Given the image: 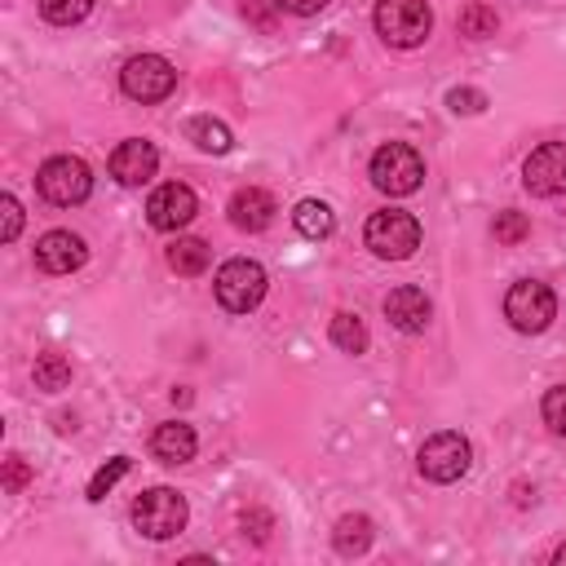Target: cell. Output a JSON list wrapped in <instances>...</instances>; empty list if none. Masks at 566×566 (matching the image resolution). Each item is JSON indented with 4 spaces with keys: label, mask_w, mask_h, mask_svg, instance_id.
<instances>
[{
    "label": "cell",
    "mask_w": 566,
    "mask_h": 566,
    "mask_svg": "<svg viewBox=\"0 0 566 566\" xmlns=\"http://www.w3.org/2000/svg\"><path fill=\"white\" fill-rule=\"evenodd\" d=\"M186 517H190L186 495H177L172 486H150L133 500V526L146 539H172L186 526Z\"/></svg>",
    "instance_id": "obj_2"
},
{
    "label": "cell",
    "mask_w": 566,
    "mask_h": 566,
    "mask_svg": "<svg viewBox=\"0 0 566 566\" xmlns=\"http://www.w3.org/2000/svg\"><path fill=\"white\" fill-rule=\"evenodd\" d=\"M0 212H4V230H0V239L13 243L18 230H22V203H18L13 195H4V199H0Z\"/></svg>",
    "instance_id": "obj_29"
},
{
    "label": "cell",
    "mask_w": 566,
    "mask_h": 566,
    "mask_svg": "<svg viewBox=\"0 0 566 566\" xmlns=\"http://www.w3.org/2000/svg\"><path fill=\"white\" fill-rule=\"evenodd\" d=\"M195 447H199V438L186 420H168L150 438V451H155L159 464H186V460H195Z\"/></svg>",
    "instance_id": "obj_16"
},
{
    "label": "cell",
    "mask_w": 566,
    "mask_h": 566,
    "mask_svg": "<svg viewBox=\"0 0 566 566\" xmlns=\"http://www.w3.org/2000/svg\"><path fill=\"white\" fill-rule=\"evenodd\" d=\"M27 482H31L27 460H22V455H9V460H4V491H13V495H18Z\"/></svg>",
    "instance_id": "obj_30"
},
{
    "label": "cell",
    "mask_w": 566,
    "mask_h": 566,
    "mask_svg": "<svg viewBox=\"0 0 566 566\" xmlns=\"http://www.w3.org/2000/svg\"><path fill=\"white\" fill-rule=\"evenodd\" d=\"M155 168H159V150L142 137H128L111 150V177L119 186H146L155 177Z\"/></svg>",
    "instance_id": "obj_12"
},
{
    "label": "cell",
    "mask_w": 566,
    "mask_h": 566,
    "mask_svg": "<svg viewBox=\"0 0 566 566\" xmlns=\"http://www.w3.org/2000/svg\"><path fill=\"white\" fill-rule=\"evenodd\" d=\"M332 345L345 349V354H363V349H367V327H363V318L349 314V310H340V314L332 318Z\"/></svg>",
    "instance_id": "obj_21"
},
{
    "label": "cell",
    "mask_w": 566,
    "mask_h": 566,
    "mask_svg": "<svg viewBox=\"0 0 566 566\" xmlns=\"http://www.w3.org/2000/svg\"><path fill=\"white\" fill-rule=\"evenodd\" d=\"M371 181L385 195H416L424 181V159L407 142H385L371 155Z\"/></svg>",
    "instance_id": "obj_6"
},
{
    "label": "cell",
    "mask_w": 566,
    "mask_h": 566,
    "mask_svg": "<svg viewBox=\"0 0 566 566\" xmlns=\"http://www.w3.org/2000/svg\"><path fill=\"white\" fill-rule=\"evenodd\" d=\"M128 464H133L128 455H115V460H106V464L93 473V482H88V500H93V504H97V500H106V491H111V486H115V482L128 473Z\"/></svg>",
    "instance_id": "obj_25"
},
{
    "label": "cell",
    "mask_w": 566,
    "mask_h": 566,
    "mask_svg": "<svg viewBox=\"0 0 566 566\" xmlns=\"http://www.w3.org/2000/svg\"><path fill=\"white\" fill-rule=\"evenodd\" d=\"M544 424L566 438V385H553V389L544 394Z\"/></svg>",
    "instance_id": "obj_26"
},
{
    "label": "cell",
    "mask_w": 566,
    "mask_h": 566,
    "mask_svg": "<svg viewBox=\"0 0 566 566\" xmlns=\"http://www.w3.org/2000/svg\"><path fill=\"white\" fill-rule=\"evenodd\" d=\"M168 265L177 274H203L208 270V243L203 239H177L168 248Z\"/></svg>",
    "instance_id": "obj_20"
},
{
    "label": "cell",
    "mask_w": 566,
    "mask_h": 566,
    "mask_svg": "<svg viewBox=\"0 0 566 566\" xmlns=\"http://www.w3.org/2000/svg\"><path fill=\"white\" fill-rule=\"evenodd\" d=\"M495 27H500V18L486 4H469L460 13V35H469V40H486V35H495Z\"/></svg>",
    "instance_id": "obj_23"
},
{
    "label": "cell",
    "mask_w": 566,
    "mask_h": 566,
    "mask_svg": "<svg viewBox=\"0 0 566 566\" xmlns=\"http://www.w3.org/2000/svg\"><path fill=\"white\" fill-rule=\"evenodd\" d=\"M553 562H557V566H566V544H562V548L553 553Z\"/></svg>",
    "instance_id": "obj_32"
},
{
    "label": "cell",
    "mask_w": 566,
    "mask_h": 566,
    "mask_svg": "<svg viewBox=\"0 0 566 566\" xmlns=\"http://www.w3.org/2000/svg\"><path fill=\"white\" fill-rule=\"evenodd\" d=\"M186 133H190V142H195L199 150H208V155H226V150H230V128H226L221 119H212V115H195Z\"/></svg>",
    "instance_id": "obj_19"
},
{
    "label": "cell",
    "mask_w": 566,
    "mask_h": 566,
    "mask_svg": "<svg viewBox=\"0 0 566 566\" xmlns=\"http://www.w3.org/2000/svg\"><path fill=\"white\" fill-rule=\"evenodd\" d=\"M522 186L531 195H562L566 190V142H544L522 164Z\"/></svg>",
    "instance_id": "obj_10"
},
{
    "label": "cell",
    "mask_w": 566,
    "mask_h": 566,
    "mask_svg": "<svg viewBox=\"0 0 566 566\" xmlns=\"http://www.w3.org/2000/svg\"><path fill=\"white\" fill-rule=\"evenodd\" d=\"M265 270L256 265V261H248V256H230L221 270H217V279H212V292H217V301H221V310H230V314H248V310H256L261 305V296H265Z\"/></svg>",
    "instance_id": "obj_5"
},
{
    "label": "cell",
    "mask_w": 566,
    "mask_h": 566,
    "mask_svg": "<svg viewBox=\"0 0 566 566\" xmlns=\"http://www.w3.org/2000/svg\"><path fill=\"white\" fill-rule=\"evenodd\" d=\"M119 88H124L133 102H164V97L177 88V71H172V62L159 57V53H137V57L124 62Z\"/></svg>",
    "instance_id": "obj_9"
},
{
    "label": "cell",
    "mask_w": 566,
    "mask_h": 566,
    "mask_svg": "<svg viewBox=\"0 0 566 566\" xmlns=\"http://www.w3.org/2000/svg\"><path fill=\"white\" fill-rule=\"evenodd\" d=\"M279 4H283L287 13H301V18H310V13H318L327 0H279Z\"/></svg>",
    "instance_id": "obj_31"
},
{
    "label": "cell",
    "mask_w": 566,
    "mask_h": 566,
    "mask_svg": "<svg viewBox=\"0 0 566 566\" xmlns=\"http://www.w3.org/2000/svg\"><path fill=\"white\" fill-rule=\"evenodd\" d=\"M230 226L234 230H248V234H261L270 221H274V212H279V203H274V195L270 190H261V186H243V190H234L230 195Z\"/></svg>",
    "instance_id": "obj_14"
},
{
    "label": "cell",
    "mask_w": 566,
    "mask_h": 566,
    "mask_svg": "<svg viewBox=\"0 0 566 566\" xmlns=\"http://www.w3.org/2000/svg\"><path fill=\"white\" fill-rule=\"evenodd\" d=\"M35 190H40L49 203L71 208V203H84V199H88V190H93V172H88V164H84L80 155H53V159L40 164V172H35Z\"/></svg>",
    "instance_id": "obj_3"
},
{
    "label": "cell",
    "mask_w": 566,
    "mask_h": 566,
    "mask_svg": "<svg viewBox=\"0 0 566 566\" xmlns=\"http://www.w3.org/2000/svg\"><path fill=\"white\" fill-rule=\"evenodd\" d=\"M416 464H420V473H424L429 482H460V478L469 473V464H473V447H469L464 433L442 429V433L424 438Z\"/></svg>",
    "instance_id": "obj_7"
},
{
    "label": "cell",
    "mask_w": 566,
    "mask_h": 566,
    "mask_svg": "<svg viewBox=\"0 0 566 566\" xmlns=\"http://www.w3.org/2000/svg\"><path fill=\"white\" fill-rule=\"evenodd\" d=\"M84 256H88V248H84V239L71 234V230H49V234L35 243V265H40L44 274H71V270L84 265Z\"/></svg>",
    "instance_id": "obj_13"
},
{
    "label": "cell",
    "mask_w": 566,
    "mask_h": 566,
    "mask_svg": "<svg viewBox=\"0 0 566 566\" xmlns=\"http://www.w3.org/2000/svg\"><path fill=\"white\" fill-rule=\"evenodd\" d=\"M93 0H40V13L53 22V27H71L80 18H88Z\"/></svg>",
    "instance_id": "obj_24"
},
{
    "label": "cell",
    "mask_w": 566,
    "mask_h": 566,
    "mask_svg": "<svg viewBox=\"0 0 566 566\" xmlns=\"http://www.w3.org/2000/svg\"><path fill=\"white\" fill-rule=\"evenodd\" d=\"M66 385H71V363H66L62 354H40V358H35V389L57 394V389H66Z\"/></svg>",
    "instance_id": "obj_22"
},
{
    "label": "cell",
    "mask_w": 566,
    "mask_h": 566,
    "mask_svg": "<svg viewBox=\"0 0 566 566\" xmlns=\"http://www.w3.org/2000/svg\"><path fill=\"white\" fill-rule=\"evenodd\" d=\"M429 314H433V305H429V296L420 292V287H411V283H402V287H394L389 296H385V318L398 327V332H424L429 327Z\"/></svg>",
    "instance_id": "obj_15"
},
{
    "label": "cell",
    "mask_w": 566,
    "mask_h": 566,
    "mask_svg": "<svg viewBox=\"0 0 566 566\" xmlns=\"http://www.w3.org/2000/svg\"><path fill=\"white\" fill-rule=\"evenodd\" d=\"M195 212H199V199H195V190L181 186V181H168V186H159V190L146 199V217H150L155 230H181V226L195 221Z\"/></svg>",
    "instance_id": "obj_11"
},
{
    "label": "cell",
    "mask_w": 566,
    "mask_h": 566,
    "mask_svg": "<svg viewBox=\"0 0 566 566\" xmlns=\"http://www.w3.org/2000/svg\"><path fill=\"white\" fill-rule=\"evenodd\" d=\"M504 318H509L517 332H526V336L544 332V327L557 318V296H553V287H548V283H535V279L513 283L509 296H504Z\"/></svg>",
    "instance_id": "obj_8"
},
{
    "label": "cell",
    "mask_w": 566,
    "mask_h": 566,
    "mask_svg": "<svg viewBox=\"0 0 566 566\" xmlns=\"http://www.w3.org/2000/svg\"><path fill=\"white\" fill-rule=\"evenodd\" d=\"M332 544H336V553H340V557H363V553L371 548V517H363V513L340 517V522H336Z\"/></svg>",
    "instance_id": "obj_17"
},
{
    "label": "cell",
    "mask_w": 566,
    "mask_h": 566,
    "mask_svg": "<svg viewBox=\"0 0 566 566\" xmlns=\"http://www.w3.org/2000/svg\"><path fill=\"white\" fill-rule=\"evenodd\" d=\"M526 234H531V221L522 212H500L495 217V239L500 243H522Z\"/></svg>",
    "instance_id": "obj_27"
},
{
    "label": "cell",
    "mask_w": 566,
    "mask_h": 566,
    "mask_svg": "<svg viewBox=\"0 0 566 566\" xmlns=\"http://www.w3.org/2000/svg\"><path fill=\"white\" fill-rule=\"evenodd\" d=\"M292 226H296L305 239H327V234L336 230V217H332V208H327L323 199H301L296 212H292Z\"/></svg>",
    "instance_id": "obj_18"
},
{
    "label": "cell",
    "mask_w": 566,
    "mask_h": 566,
    "mask_svg": "<svg viewBox=\"0 0 566 566\" xmlns=\"http://www.w3.org/2000/svg\"><path fill=\"white\" fill-rule=\"evenodd\" d=\"M447 106H451L455 115H478V111L486 106V93H482V88H451V93H447Z\"/></svg>",
    "instance_id": "obj_28"
},
{
    "label": "cell",
    "mask_w": 566,
    "mask_h": 566,
    "mask_svg": "<svg viewBox=\"0 0 566 566\" xmlns=\"http://www.w3.org/2000/svg\"><path fill=\"white\" fill-rule=\"evenodd\" d=\"M363 239L380 261H407L420 248V221L402 208H385V212H371Z\"/></svg>",
    "instance_id": "obj_4"
},
{
    "label": "cell",
    "mask_w": 566,
    "mask_h": 566,
    "mask_svg": "<svg viewBox=\"0 0 566 566\" xmlns=\"http://www.w3.org/2000/svg\"><path fill=\"white\" fill-rule=\"evenodd\" d=\"M376 31L394 49H416L433 31V9L424 0H380L376 4Z\"/></svg>",
    "instance_id": "obj_1"
}]
</instances>
